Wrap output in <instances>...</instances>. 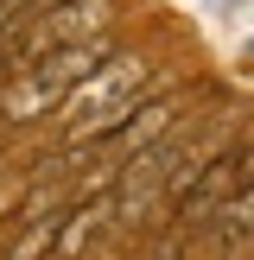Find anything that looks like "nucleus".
I'll return each mask as SVG.
<instances>
[{
	"label": "nucleus",
	"instance_id": "1",
	"mask_svg": "<svg viewBox=\"0 0 254 260\" xmlns=\"http://www.w3.org/2000/svg\"><path fill=\"white\" fill-rule=\"evenodd\" d=\"M146 76H152V63H140V57L102 63L96 76H83V83L57 102V108H64V140H70V146H96V140H108L114 127L134 114V95L146 89Z\"/></svg>",
	"mask_w": 254,
	"mask_h": 260
},
{
	"label": "nucleus",
	"instance_id": "2",
	"mask_svg": "<svg viewBox=\"0 0 254 260\" xmlns=\"http://www.w3.org/2000/svg\"><path fill=\"white\" fill-rule=\"evenodd\" d=\"M102 63H108V38L45 51V57H32L25 70H13V76H7V89H0V114H7V121H38V114L57 108V102L70 95L83 76H96Z\"/></svg>",
	"mask_w": 254,
	"mask_h": 260
},
{
	"label": "nucleus",
	"instance_id": "3",
	"mask_svg": "<svg viewBox=\"0 0 254 260\" xmlns=\"http://www.w3.org/2000/svg\"><path fill=\"white\" fill-rule=\"evenodd\" d=\"M235 184H241V146H216L203 172L178 190V229H210L216 210L235 197Z\"/></svg>",
	"mask_w": 254,
	"mask_h": 260
},
{
	"label": "nucleus",
	"instance_id": "4",
	"mask_svg": "<svg viewBox=\"0 0 254 260\" xmlns=\"http://www.w3.org/2000/svg\"><path fill=\"white\" fill-rule=\"evenodd\" d=\"M172 127H178V102H172V95H152V102H134V114H127V121L114 127L108 140H96V146L108 152V159H121V165H127V159H140L152 140H165Z\"/></svg>",
	"mask_w": 254,
	"mask_h": 260
},
{
	"label": "nucleus",
	"instance_id": "5",
	"mask_svg": "<svg viewBox=\"0 0 254 260\" xmlns=\"http://www.w3.org/2000/svg\"><path fill=\"white\" fill-rule=\"evenodd\" d=\"M108 222H114V197H89L83 210H64L57 241H51V248H57V260H76V254H83V248H89V241H96Z\"/></svg>",
	"mask_w": 254,
	"mask_h": 260
},
{
	"label": "nucleus",
	"instance_id": "6",
	"mask_svg": "<svg viewBox=\"0 0 254 260\" xmlns=\"http://www.w3.org/2000/svg\"><path fill=\"white\" fill-rule=\"evenodd\" d=\"M216 229H223L229 241H254V184H248V190H235V197L216 210Z\"/></svg>",
	"mask_w": 254,
	"mask_h": 260
},
{
	"label": "nucleus",
	"instance_id": "7",
	"mask_svg": "<svg viewBox=\"0 0 254 260\" xmlns=\"http://www.w3.org/2000/svg\"><path fill=\"white\" fill-rule=\"evenodd\" d=\"M146 260H178V235H159V241H152V254Z\"/></svg>",
	"mask_w": 254,
	"mask_h": 260
},
{
	"label": "nucleus",
	"instance_id": "8",
	"mask_svg": "<svg viewBox=\"0 0 254 260\" xmlns=\"http://www.w3.org/2000/svg\"><path fill=\"white\" fill-rule=\"evenodd\" d=\"M241 178L254 184V146H241Z\"/></svg>",
	"mask_w": 254,
	"mask_h": 260
}]
</instances>
